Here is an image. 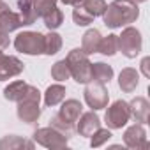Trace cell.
I'll return each mask as SVG.
<instances>
[{"instance_id": "cell-14", "label": "cell", "mask_w": 150, "mask_h": 150, "mask_svg": "<svg viewBox=\"0 0 150 150\" xmlns=\"http://www.w3.org/2000/svg\"><path fill=\"white\" fill-rule=\"evenodd\" d=\"M129 111H131V118H134V122L138 124H148L150 118V104L145 97H134L129 103Z\"/></svg>"}, {"instance_id": "cell-2", "label": "cell", "mask_w": 150, "mask_h": 150, "mask_svg": "<svg viewBox=\"0 0 150 150\" xmlns=\"http://www.w3.org/2000/svg\"><path fill=\"white\" fill-rule=\"evenodd\" d=\"M65 62H67L71 76L74 78L76 83L87 85L88 81H92V62L81 48L71 50L65 57Z\"/></svg>"}, {"instance_id": "cell-15", "label": "cell", "mask_w": 150, "mask_h": 150, "mask_svg": "<svg viewBox=\"0 0 150 150\" xmlns=\"http://www.w3.org/2000/svg\"><path fill=\"white\" fill-rule=\"evenodd\" d=\"M139 85V72L132 67H125L118 74V87L124 94H132Z\"/></svg>"}, {"instance_id": "cell-20", "label": "cell", "mask_w": 150, "mask_h": 150, "mask_svg": "<svg viewBox=\"0 0 150 150\" xmlns=\"http://www.w3.org/2000/svg\"><path fill=\"white\" fill-rule=\"evenodd\" d=\"M113 67L104 64V62H96L92 64V81H99V83H110L113 80Z\"/></svg>"}, {"instance_id": "cell-12", "label": "cell", "mask_w": 150, "mask_h": 150, "mask_svg": "<svg viewBox=\"0 0 150 150\" xmlns=\"http://www.w3.org/2000/svg\"><path fill=\"white\" fill-rule=\"evenodd\" d=\"M81 111H83V106H81V103H80L78 99H67L65 103L62 101V108H60V111L57 113V117H58L62 122H65V124H69L71 127H74V124H76V120L80 118Z\"/></svg>"}, {"instance_id": "cell-9", "label": "cell", "mask_w": 150, "mask_h": 150, "mask_svg": "<svg viewBox=\"0 0 150 150\" xmlns=\"http://www.w3.org/2000/svg\"><path fill=\"white\" fill-rule=\"evenodd\" d=\"M124 145L131 150H145L148 148V139H146V131L143 124H132L131 127L125 129L124 132Z\"/></svg>"}, {"instance_id": "cell-30", "label": "cell", "mask_w": 150, "mask_h": 150, "mask_svg": "<svg viewBox=\"0 0 150 150\" xmlns=\"http://www.w3.org/2000/svg\"><path fill=\"white\" fill-rule=\"evenodd\" d=\"M50 125H51V127H55V129H58L60 132H64V134H67V136H69V132H71V131L74 129V127H71L69 124L62 122V120H60V118H58L57 115H55V117H53V118L50 120Z\"/></svg>"}, {"instance_id": "cell-23", "label": "cell", "mask_w": 150, "mask_h": 150, "mask_svg": "<svg viewBox=\"0 0 150 150\" xmlns=\"http://www.w3.org/2000/svg\"><path fill=\"white\" fill-rule=\"evenodd\" d=\"M60 50H62V35L57 34L55 30H50L44 35V50H42V53L51 57V55H57Z\"/></svg>"}, {"instance_id": "cell-35", "label": "cell", "mask_w": 150, "mask_h": 150, "mask_svg": "<svg viewBox=\"0 0 150 150\" xmlns=\"http://www.w3.org/2000/svg\"><path fill=\"white\" fill-rule=\"evenodd\" d=\"M0 2H2V0H0Z\"/></svg>"}, {"instance_id": "cell-18", "label": "cell", "mask_w": 150, "mask_h": 150, "mask_svg": "<svg viewBox=\"0 0 150 150\" xmlns=\"http://www.w3.org/2000/svg\"><path fill=\"white\" fill-rule=\"evenodd\" d=\"M64 99H65V87L60 83L50 85L44 92V106H48V108L58 106Z\"/></svg>"}, {"instance_id": "cell-26", "label": "cell", "mask_w": 150, "mask_h": 150, "mask_svg": "<svg viewBox=\"0 0 150 150\" xmlns=\"http://www.w3.org/2000/svg\"><path fill=\"white\" fill-rule=\"evenodd\" d=\"M72 20H74V23H76L78 27H87V25H90L96 18L80 4V6H74V9H72Z\"/></svg>"}, {"instance_id": "cell-4", "label": "cell", "mask_w": 150, "mask_h": 150, "mask_svg": "<svg viewBox=\"0 0 150 150\" xmlns=\"http://www.w3.org/2000/svg\"><path fill=\"white\" fill-rule=\"evenodd\" d=\"M14 48H16V51H20L23 55H32V57L34 55H42L44 35L39 34V32H32V30L21 32L14 39Z\"/></svg>"}, {"instance_id": "cell-11", "label": "cell", "mask_w": 150, "mask_h": 150, "mask_svg": "<svg viewBox=\"0 0 150 150\" xmlns=\"http://www.w3.org/2000/svg\"><path fill=\"white\" fill-rule=\"evenodd\" d=\"M76 131L80 136H85V138H90L99 127H101V118L97 117V113L92 110V111H87V113H81L80 118L76 120Z\"/></svg>"}, {"instance_id": "cell-7", "label": "cell", "mask_w": 150, "mask_h": 150, "mask_svg": "<svg viewBox=\"0 0 150 150\" xmlns=\"http://www.w3.org/2000/svg\"><path fill=\"white\" fill-rule=\"evenodd\" d=\"M106 115H104V122L108 125V129L115 131V129H122L129 118H131V111H129V103L118 99L115 101L111 106H106Z\"/></svg>"}, {"instance_id": "cell-5", "label": "cell", "mask_w": 150, "mask_h": 150, "mask_svg": "<svg viewBox=\"0 0 150 150\" xmlns=\"http://www.w3.org/2000/svg\"><path fill=\"white\" fill-rule=\"evenodd\" d=\"M141 48H143V39L139 30L134 27H125L118 35V51H122V55L127 58H136Z\"/></svg>"}, {"instance_id": "cell-22", "label": "cell", "mask_w": 150, "mask_h": 150, "mask_svg": "<svg viewBox=\"0 0 150 150\" xmlns=\"http://www.w3.org/2000/svg\"><path fill=\"white\" fill-rule=\"evenodd\" d=\"M41 18H42V21H44V25H46L48 30H57L64 23V13L57 6H53L51 9H48Z\"/></svg>"}, {"instance_id": "cell-25", "label": "cell", "mask_w": 150, "mask_h": 150, "mask_svg": "<svg viewBox=\"0 0 150 150\" xmlns=\"http://www.w3.org/2000/svg\"><path fill=\"white\" fill-rule=\"evenodd\" d=\"M51 78H53L55 81H58V83L67 81V80L71 78V72H69V67H67L65 58H64V60H58V62H55V64L51 65Z\"/></svg>"}, {"instance_id": "cell-16", "label": "cell", "mask_w": 150, "mask_h": 150, "mask_svg": "<svg viewBox=\"0 0 150 150\" xmlns=\"http://www.w3.org/2000/svg\"><path fill=\"white\" fill-rule=\"evenodd\" d=\"M101 32L97 28H88L83 37H81V50L87 53V55H94L99 51V44H101Z\"/></svg>"}, {"instance_id": "cell-29", "label": "cell", "mask_w": 150, "mask_h": 150, "mask_svg": "<svg viewBox=\"0 0 150 150\" xmlns=\"http://www.w3.org/2000/svg\"><path fill=\"white\" fill-rule=\"evenodd\" d=\"M53 6H57V0H34V7H35V13H37L39 18H41L48 9H51Z\"/></svg>"}, {"instance_id": "cell-31", "label": "cell", "mask_w": 150, "mask_h": 150, "mask_svg": "<svg viewBox=\"0 0 150 150\" xmlns=\"http://www.w3.org/2000/svg\"><path fill=\"white\" fill-rule=\"evenodd\" d=\"M141 72H143V76L145 78H150V57H145L141 60Z\"/></svg>"}, {"instance_id": "cell-3", "label": "cell", "mask_w": 150, "mask_h": 150, "mask_svg": "<svg viewBox=\"0 0 150 150\" xmlns=\"http://www.w3.org/2000/svg\"><path fill=\"white\" fill-rule=\"evenodd\" d=\"M34 143L44 146V148H50V150H60V148H65L67 143H69V136L60 132L58 129L48 125V127H41L34 132Z\"/></svg>"}, {"instance_id": "cell-19", "label": "cell", "mask_w": 150, "mask_h": 150, "mask_svg": "<svg viewBox=\"0 0 150 150\" xmlns=\"http://www.w3.org/2000/svg\"><path fill=\"white\" fill-rule=\"evenodd\" d=\"M20 148H34V141H28L16 134H9L0 139V150H20Z\"/></svg>"}, {"instance_id": "cell-21", "label": "cell", "mask_w": 150, "mask_h": 150, "mask_svg": "<svg viewBox=\"0 0 150 150\" xmlns=\"http://www.w3.org/2000/svg\"><path fill=\"white\" fill-rule=\"evenodd\" d=\"M27 83L21 81V80H16V81H11L6 88H4V97L7 101H13V103H20L23 97H25V92H27Z\"/></svg>"}, {"instance_id": "cell-1", "label": "cell", "mask_w": 150, "mask_h": 150, "mask_svg": "<svg viewBox=\"0 0 150 150\" xmlns=\"http://www.w3.org/2000/svg\"><path fill=\"white\" fill-rule=\"evenodd\" d=\"M139 9L138 4L131 0H113L111 4L106 6L103 13V21L110 28H122L125 25H131L138 20Z\"/></svg>"}, {"instance_id": "cell-32", "label": "cell", "mask_w": 150, "mask_h": 150, "mask_svg": "<svg viewBox=\"0 0 150 150\" xmlns=\"http://www.w3.org/2000/svg\"><path fill=\"white\" fill-rule=\"evenodd\" d=\"M7 46H9V34L0 30V50H6Z\"/></svg>"}, {"instance_id": "cell-6", "label": "cell", "mask_w": 150, "mask_h": 150, "mask_svg": "<svg viewBox=\"0 0 150 150\" xmlns=\"http://www.w3.org/2000/svg\"><path fill=\"white\" fill-rule=\"evenodd\" d=\"M83 97H85V103L88 104V108L94 111L106 108L108 101H110V94H108L106 85L99 83V81H88L85 90H83Z\"/></svg>"}, {"instance_id": "cell-34", "label": "cell", "mask_w": 150, "mask_h": 150, "mask_svg": "<svg viewBox=\"0 0 150 150\" xmlns=\"http://www.w3.org/2000/svg\"><path fill=\"white\" fill-rule=\"evenodd\" d=\"M131 2H134V4H143V2H146V0H131Z\"/></svg>"}, {"instance_id": "cell-8", "label": "cell", "mask_w": 150, "mask_h": 150, "mask_svg": "<svg viewBox=\"0 0 150 150\" xmlns=\"http://www.w3.org/2000/svg\"><path fill=\"white\" fill-rule=\"evenodd\" d=\"M25 64L13 55H6L4 50H0V81H6L11 78H16L23 72Z\"/></svg>"}, {"instance_id": "cell-24", "label": "cell", "mask_w": 150, "mask_h": 150, "mask_svg": "<svg viewBox=\"0 0 150 150\" xmlns=\"http://www.w3.org/2000/svg\"><path fill=\"white\" fill-rule=\"evenodd\" d=\"M117 51H118V35L117 34H108L106 37L101 39L97 53H103L104 57H113Z\"/></svg>"}, {"instance_id": "cell-10", "label": "cell", "mask_w": 150, "mask_h": 150, "mask_svg": "<svg viewBox=\"0 0 150 150\" xmlns=\"http://www.w3.org/2000/svg\"><path fill=\"white\" fill-rule=\"evenodd\" d=\"M21 18L18 13H14L6 2H0V30H4L6 34H11L18 28H21Z\"/></svg>"}, {"instance_id": "cell-28", "label": "cell", "mask_w": 150, "mask_h": 150, "mask_svg": "<svg viewBox=\"0 0 150 150\" xmlns=\"http://www.w3.org/2000/svg\"><path fill=\"white\" fill-rule=\"evenodd\" d=\"M94 18H97V16H103V13H104V9H106V2L104 0H85V2L81 4Z\"/></svg>"}, {"instance_id": "cell-27", "label": "cell", "mask_w": 150, "mask_h": 150, "mask_svg": "<svg viewBox=\"0 0 150 150\" xmlns=\"http://www.w3.org/2000/svg\"><path fill=\"white\" fill-rule=\"evenodd\" d=\"M111 129H97L92 136H90V146L92 148H99V146H103L104 143H108L110 139H111Z\"/></svg>"}, {"instance_id": "cell-13", "label": "cell", "mask_w": 150, "mask_h": 150, "mask_svg": "<svg viewBox=\"0 0 150 150\" xmlns=\"http://www.w3.org/2000/svg\"><path fill=\"white\" fill-rule=\"evenodd\" d=\"M16 115H18V118H20L21 122H25V124H34V122H37L39 117H41V106H39L37 101H27V99H23V101L18 103Z\"/></svg>"}, {"instance_id": "cell-33", "label": "cell", "mask_w": 150, "mask_h": 150, "mask_svg": "<svg viewBox=\"0 0 150 150\" xmlns=\"http://www.w3.org/2000/svg\"><path fill=\"white\" fill-rule=\"evenodd\" d=\"M60 2H62V4H65V6H72V7H74V6L83 4L85 0H60Z\"/></svg>"}, {"instance_id": "cell-17", "label": "cell", "mask_w": 150, "mask_h": 150, "mask_svg": "<svg viewBox=\"0 0 150 150\" xmlns=\"http://www.w3.org/2000/svg\"><path fill=\"white\" fill-rule=\"evenodd\" d=\"M18 9H20V18H21V23L23 27H28V25H34L37 21V13H35V7H34V0H18Z\"/></svg>"}]
</instances>
